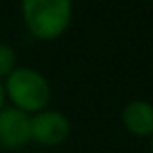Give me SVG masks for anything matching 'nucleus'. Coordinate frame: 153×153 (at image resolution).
<instances>
[{"label":"nucleus","mask_w":153,"mask_h":153,"mask_svg":"<svg viewBox=\"0 0 153 153\" xmlns=\"http://www.w3.org/2000/svg\"><path fill=\"white\" fill-rule=\"evenodd\" d=\"M27 30L40 40H55L71 23V0H21Z\"/></svg>","instance_id":"nucleus-1"},{"label":"nucleus","mask_w":153,"mask_h":153,"mask_svg":"<svg viewBox=\"0 0 153 153\" xmlns=\"http://www.w3.org/2000/svg\"><path fill=\"white\" fill-rule=\"evenodd\" d=\"M2 86L15 109L27 115L44 111L51 101V86L46 78L32 67H15Z\"/></svg>","instance_id":"nucleus-2"},{"label":"nucleus","mask_w":153,"mask_h":153,"mask_svg":"<svg viewBox=\"0 0 153 153\" xmlns=\"http://www.w3.org/2000/svg\"><path fill=\"white\" fill-rule=\"evenodd\" d=\"M69 132L71 124L61 111H38L32 115V140L40 145H61Z\"/></svg>","instance_id":"nucleus-3"},{"label":"nucleus","mask_w":153,"mask_h":153,"mask_svg":"<svg viewBox=\"0 0 153 153\" xmlns=\"http://www.w3.org/2000/svg\"><path fill=\"white\" fill-rule=\"evenodd\" d=\"M32 140V117L15 107H2L0 111V145L19 149Z\"/></svg>","instance_id":"nucleus-4"},{"label":"nucleus","mask_w":153,"mask_h":153,"mask_svg":"<svg viewBox=\"0 0 153 153\" xmlns=\"http://www.w3.org/2000/svg\"><path fill=\"white\" fill-rule=\"evenodd\" d=\"M122 122L134 136H151L153 134V105L147 101H130L122 111Z\"/></svg>","instance_id":"nucleus-5"},{"label":"nucleus","mask_w":153,"mask_h":153,"mask_svg":"<svg viewBox=\"0 0 153 153\" xmlns=\"http://www.w3.org/2000/svg\"><path fill=\"white\" fill-rule=\"evenodd\" d=\"M15 51L9 44H0V78H9L15 69Z\"/></svg>","instance_id":"nucleus-6"},{"label":"nucleus","mask_w":153,"mask_h":153,"mask_svg":"<svg viewBox=\"0 0 153 153\" xmlns=\"http://www.w3.org/2000/svg\"><path fill=\"white\" fill-rule=\"evenodd\" d=\"M2 107H4V86L0 82V111H2Z\"/></svg>","instance_id":"nucleus-7"},{"label":"nucleus","mask_w":153,"mask_h":153,"mask_svg":"<svg viewBox=\"0 0 153 153\" xmlns=\"http://www.w3.org/2000/svg\"><path fill=\"white\" fill-rule=\"evenodd\" d=\"M151 153H153V134H151Z\"/></svg>","instance_id":"nucleus-8"}]
</instances>
